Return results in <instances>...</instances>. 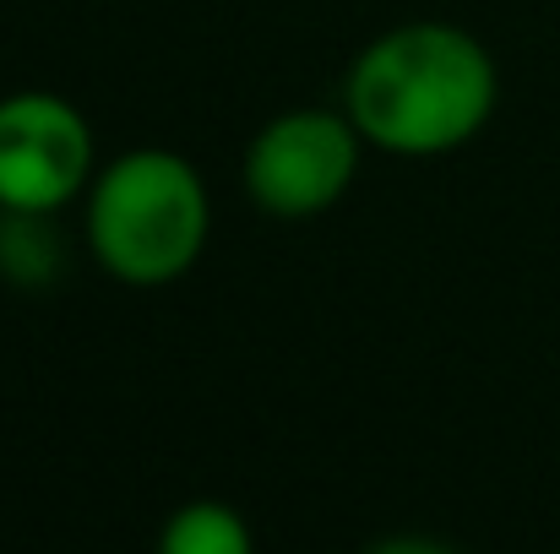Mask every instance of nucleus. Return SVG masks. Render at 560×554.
I'll use <instances>...</instances> for the list:
<instances>
[{"label":"nucleus","instance_id":"1","mask_svg":"<svg viewBox=\"0 0 560 554\" xmlns=\"http://www.w3.org/2000/svg\"><path fill=\"white\" fill-rule=\"evenodd\" d=\"M349 120L386 153H446L485 131L495 109L490 49L446 22L381 33L349 71Z\"/></svg>","mask_w":560,"mask_h":554},{"label":"nucleus","instance_id":"2","mask_svg":"<svg viewBox=\"0 0 560 554\" xmlns=\"http://www.w3.org/2000/svg\"><path fill=\"white\" fill-rule=\"evenodd\" d=\"M93 256L120 283H170L207 245V190L180 153L142 148L115 158L88 196Z\"/></svg>","mask_w":560,"mask_h":554},{"label":"nucleus","instance_id":"3","mask_svg":"<svg viewBox=\"0 0 560 554\" xmlns=\"http://www.w3.org/2000/svg\"><path fill=\"white\" fill-rule=\"evenodd\" d=\"M360 169V126L327 109L278 115L245 153V190L272 217L327 212Z\"/></svg>","mask_w":560,"mask_h":554},{"label":"nucleus","instance_id":"4","mask_svg":"<svg viewBox=\"0 0 560 554\" xmlns=\"http://www.w3.org/2000/svg\"><path fill=\"white\" fill-rule=\"evenodd\" d=\"M93 175V131L55 93L0 104V207L55 212Z\"/></svg>","mask_w":560,"mask_h":554},{"label":"nucleus","instance_id":"5","mask_svg":"<svg viewBox=\"0 0 560 554\" xmlns=\"http://www.w3.org/2000/svg\"><path fill=\"white\" fill-rule=\"evenodd\" d=\"M60 272V234L49 228V212L0 207V278L16 288H44Z\"/></svg>","mask_w":560,"mask_h":554},{"label":"nucleus","instance_id":"6","mask_svg":"<svg viewBox=\"0 0 560 554\" xmlns=\"http://www.w3.org/2000/svg\"><path fill=\"white\" fill-rule=\"evenodd\" d=\"M164 554H250V528L218 500H190L164 528Z\"/></svg>","mask_w":560,"mask_h":554}]
</instances>
